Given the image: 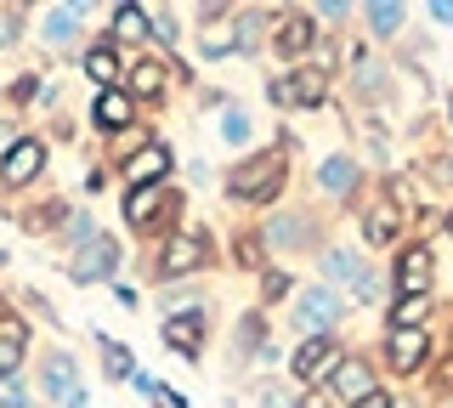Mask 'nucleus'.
<instances>
[{"label": "nucleus", "mask_w": 453, "mask_h": 408, "mask_svg": "<svg viewBox=\"0 0 453 408\" xmlns=\"http://www.w3.org/2000/svg\"><path fill=\"white\" fill-rule=\"evenodd\" d=\"M278 181H283V159L278 153H255V159H244L226 176V193H233V199H273Z\"/></svg>", "instance_id": "nucleus-1"}, {"label": "nucleus", "mask_w": 453, "mask_h": 408, "mask_svg": "<svg viewBox=\"0 0 453 408\" xmlns=\"http://www.w3.org/2000/svg\"><path fill=\"white\" fill-rule=\"evenodd\" d=\"M323 91H329L323 68H295V74L273 80V103H283V108H318Z\"/></svg>", "instance_id": "nucleus-2"}, {"label": "nucleus", "mask_w": 453, "mask_h": 408, "mask_svg": "<svg viewBox=\"0 0 453 408\" xmlns=\"http://www.w3.org/2000/svg\"><path fill=\"white\" fill-rule=\"evenodd\" d=\"M40 165H46V148H40V142H18L6 153V165H0V181H6V188H23Z\"/></svg>", "instance_id": "nucleus-3"}, {"label": "nucleus", "mask_w": 453, "mask_h": 408, "mask_svg": "<svg viewBox=\"0 0 453 408\" xmlns=\"http://www.w3.org/2000/svg\"><path fill=\"white\" fill-rule=\"evenodd\" d=\"M165 171H170V153H165L159 142H148L142 153H131V159H125V176H131V188H153Z\"/></svg>", "instance_id": "nucleus-4"}, {"label": "nucleus", "mask_w": 453, "mask_h": 408, "mask_svg": "<svg viewBox=\"0 0 453 408\" xmlns=\"http://www.w3.org/2000/svg\"><path fill=\"white\" fill-rule=\"evenodd\" d=\"M340 318V301H334V295L329 289H311L306 295V301L301 306H295V323H301V329L311 335V329H329V323Z\"/></svg>", "instance_id": "nucleus-5"}, {"label": "nucleus", "mask_w": 453, "mask_h": 408, "mask_svg": "<svg viewBox=\"0 0 453 408\" xmlns=\"http://www.w3.org/2000/svg\"><path fill=\"white\" fill-rule=\"evenodd\" d=\"M396 284H403L408 295H425L431 289V250H403V261H396Z\"/></svg>", "instance_id": "nucleus-6"}, {"label": "nucleus", "mask_w": 453, "mask_h": 408, "mask_svg": "<svg viewBox=\"0 0 453 408\" xmlns=\"http://www.w3.org/2000/svg\"><path fill=\"white\" fill-rule=\"evenodd\" d=\"M425 358H431V341H425L419 329H396V335H391V369L408 374V369H419Z\"/></svg>", "instance_id": "nucleus-7"}, {"label": "nucleus", "mask_w": 453, "mask_h": 408, "mask_svg": "<svg viewBox=\"0 0 453 408\" xmlns=\"http://www.w3.org/2000/svg\"><path fill=\"white\" fill-rule=\"evenodd\" d=\"M165 204H170V199H165L159 188H131V199H125V221L142 233V227H153V221H159Z\"/></svg>", "instance_id": "nucleus-8"}, {"label": "nucleus", "mask_w": 453, "mask_h": 408, "mask_svg": "<svg viewBox=\"0 0 453 408\" xmlns=\"http://www.w3.org/2000/svg\"><path fill=\"white\" fill-rule=\"evenodd\" d=\"M113 261H119V250H113L108 238H91V244H85V256L74 261V278H80V284H85V278H108Z\"/></svg>", "instance_id": "nucleus-9"}, {"label": "nucleus", "mask_w": 453, "mask_h": 408, "mask_svg": "<svg viewBox=\"0 0 453 408\" xmlns=\"http://www.w3.org/2000/svg\"><path fill=\"white\" fill-rule=\"evenodd\" d=\"M334 391H340V397H351V403H363L368 391H374V374H368V363H357V358L340 363V369H334Z\"/></svg>", "instance_id": "nucleus-10"}, {"label": "nucleus", "mask_w": 453, "mask_h": 408, "mask_svg": "<svg viewBox=\"0 0 453 408\" xmlns=\"http://www.w3.org/2000/svg\"><path fill=\"white\" fill-rule=\"evenodd\" d=\"M198 341H204V323H198V312L170 318V323H165V346H170V351H188V358H193Z\"/></svg>", "instance_id": "nucleus-11"}, {"label": "nucleus", "mask_w": 453, "mask_h": 408, "mask_svg": "<svg viewBox=\"0 0 453 408\" xmlns=\"http://www.w3.org/2000/svg\"><path fill=\"white\" fill-rule=\"evenodd\" d=\"M91 114H96V125H103V131H119V125H131L136 108H131V96H125V91H103Z\"/></svg>", "instance_id": "nucleus-12"}, {"label": "nucleus", "mask_w": 453, "mask_h": 408, "mask_svg": "<svg viewBox=\"0 0 453 408\" xmlns=\"http://www.w3.org/2000/svg\"><path fill=\"white\" fill-rule=\"evenodd\" d=\"M329 363H334V346H329V341H306L301 351H295V374H301V380L323 374V369H329Z\"/></svg>", "instance_id": "nucleus-13"}, {"label": "nucleus", "mask_w": 453, "mask_h": 408, "mask_svg": "<svg viewBox=\"0 0 453 408\" xmlns=\"http://www.w3.org/2000/svg\"><path fill=\"white\" fill-rule=\"evenodd\" d=\"M85 74H91L103 91H113V74H119V58H113V46H91V51H85Z\"/></svg>", "instance_id": "nucleus-14"}, {"label": "nucleus", "mask_w": 453, "mask_h": 408, "mask_svg": "<svg viewBox=\"0 0 453 408\" xmlns=\"http://www.w3.org/2000/svg\"><path fill=\"white\" fill-rule=\"evenodd\" d=\"M204 261V244H198V238H176V244H170V256H165V273L176 278V273H193V266Z\"/></svg>", "instance_id": "nucleus-15"}, {"label": "nucleus", "mask_w": 453, "mask_h": 408, "mask_svg": "<svg viewBox=\"0 0 453 408\" xmlns=\"http://www.w3.org/2000/svg\"><path fill=\"white\" fill-rule=\"evenodd\" d=\"M311 35H318V29H311V18H289V23L278 29V51H289V58H301V51L311 46Z\"/></svg>", "instance_id": "nucleus-16"}, {"label": "nucleus", "mask_w": 453, "mask_h": 408, "mask_svg": "<svg viewBox=\"0 0 453 408\" xmlns=\"http://www.w3.org/2000/svg\"><path fill=\"white\" fill-rule=\"evenodd\" d=\"M131 91H136V96H159V91H165V63L142 58V63L131 68Z\"/></svg>", "instance_id": "nucleus-17"}, {"label": "nucleus", "mask_w": 453, "mask_h": 408, "mask_svg": "<svg viewBox=\"0 0 453 408\" xmlns=\"http://www.w3.org/2000/svg\"><path fill=\"white\" fill-rule=\"evenodd\" d=\"M198 46H204V58H221V51H233V46H238V29H233V23H204Z\"/></svg>", "instance_id": "nucleus-18"}, {"label": "nucleus", "mask_w": 453, "mask_h": 408, "mask_svg": "<svg viewBox=\"0 0 453 408\" xmlns=\"http://www.w3.org/2000/svg\"><path fill=\"white\" fill-rule=\"evenodd\" d=\"M396 238V204H374L368 210V244H391Z\"/></svg>", "instance_id": "nucleus-19"}, {"label": "nucleus", "mask_w": 453, "mask_h": 408, "mask_svg": "<svg viewBox=\"0 0 453 408\" xmlns=\"http://www.w3.org/2000/svg\"><path fill=\"white\" fill-rule=\"evenodd\" d=\"M46 391H51V397H74V363H68V358H51L46 363Z\"/></svg>", "instance_id": "nucleus-20"}, {"label": "nucleus", "mask_w": 453, "mask_h": 408, "mask_svg": "<svg viewBox=\"0 0 453 408\" xmlns=\"http://www.w3.org/2000/svg\"><path fill=\"white\" fill-rule=\"evenodd\" d=\"M318 181H323L329 193H346L351 181H357V159H329V165L318 171Z\"/></svg>", "instance_id": "nucleus-21"}, {"label": "nucleus", "mask_w": 453, "mask_h": 408, "mask_svg": "<svg viewBox=\"0 0 453 408\" xmlns=\"http://www.w3.org/2000/svg\"><path fill=\"white\" fill-rule=\"evenodd\" d=\"M113 35H119V40H142V35H148V12H142V6H119V12H113Z\"/></svg>", "instance_id": "nucleus-22"}, {"label": "nucleus", "mask_w": 453, "mask_h": 408, "mask_svg": "<svg viewBox=\"0 0 453 408\" xmlns=\"http://www.w3.org/2000/svg\"><path fill=\"white\" fill-rule=\"evenodd\" d=\"M323 273H329V278H351V284H363V261L351 256V250H329V256H323Z\"/></svg>", "instance_id": "nucleus-23"}, {"label": "nucleus", "mask_w": 453, "mask_h": 408, "mask_svg": "<svg viewBox=\"0 0 453 408\" xmlns=\"http://www.w3.org/2000/svg\"><path fill=\"white\" fill-rule=\"evenodd\" d=\"M425 306H431L425 295H408L403 306H391V335H396V329H414V323L425 318Z\"/></svg>", "instance_id": "nucleus-24"}, {"label": "nucleus", "mask_w": 453, "mask_h": 408, "mask_svg": "<svg viewBox=\"0 0 453 408\" xmlns=\"http://www.w3.org/2000/svg\"><path fill=\"white\" fill-rule=\"evenodd\" d=\"M23 358V341H18V323H6V335H0V380H6L12 369H18Z\"/></svg>", "instance_id": "nucleus-25"}, {"label": "nucleus", "mask_w": 453, "mask_h": 408, "mask_svg": "<svg viewBox=\"0 0 453 408\" xmlns=\"http://www.w3.org/2000/svg\"><path fill=\"white\" fill-rule=\"evenodd\" d=\"M103 369H108L113 380H125V374H131V351H125L119 341H103Z\"/></svg>", "instance_id": "nucleus-26"}, {"label": "nucleus", "mask_w": 453, "mask_h": 408, "mask_svg": "<svg viewBox=\"0 0 453 408\" xmlns=\"http://www.w3.org/2000/svg\"><path fill=\"white\" fill-rule=\"evenodd\" d=\"M46 35L51 40H68V35H74V6H51L46 12Z\"/></svg>", "instance_id": "nucleus-27"}, {"label": "nucleus", "mask_w": 453, "mask_h": 408, "mask_svg": "<svg viewBox=\"0 0 453 408\" xmlns=\"http://www.w3.org/2000/svg\"><path fill=\"white\" fill-rule=\"evenodd\" d=\"M368 23H374L380 35H391L396 23H403V6H368Z\"/></svg>", "instance_id": "nucleus-28"}, {"label": "nucleus", "mask_w": 453, "mask_h": 408, "mask_svg": "<svg viewBox=\"0 0 453 408\" xmlns=\"http://www.w3.org/2000/svg\"><path fill=\"white\" fill-rule=\"evenodd\" d=\"M18 40V12H0V46H12Z\"/></svg>", "instance_id": "nucleus-29"}, {"label": "nucleus", "mask_w": 453, "mask_h": 408, "mask_svg": "<svg viewBox=\"0 0 453 408\" xmlns=\"http://www.w3.org/2000/svg\"><path fill=\"white\" fill-rule=\"evenodd\" d=\"M283 289H289V273H266V301H278Z\"/></svg>", "instance_id": "nucleus-30"}, {"label": "nucleus", "mask_w": 453, "mask_h": 408, "mask_svg": "<svg viewBox=\"0 0 453 408\" xmlns=\"http://www.w3.org/2000/svg\"><path fill=\"white\" fill-rule=\"evenodd\" d=\"M357 408H391V403H386V391H368V397H363Z\"/></svg>", "instance_id": "nucleus-31"}, {"label": "nucleus", "mask_w": 453, "mask_h": 408, "mask_svg": "<svg viewBox=\"0 0 453 408\" xmlns=\"http://www.w3.org/2000/svg\"><path fill=\"white\" fill-rule=\"evenodd\" d=\"M301 408H329V397H318V391H311V397H306Z\"/></svg>", "instance_id": "nucleus-32"}, {"label": "nucleus", "mask_w": 453, "mask_h": 408, "mask_svg": "<svg viewBox=\"0 0 453 408\" xmlns=\"http://www.w3.org/2000/svg\"><path fill=\"white\" fill-rule=\"evenodd\" d=\"M442 386H453V363H442Z\"/></svg>", "instance_id": "nucleus-33"}, {"label": "nucleus", "mask_w": 453, "mask_h": 408, "mask_svg": "<svg viewBox=\"0 0 453 408\" xmlns=\"http://www.w3.org/2000/svg\"><path fill=\"white\" fill-rule=\"evenodd\" d=\"M0 408H23V403H12V397H6V403H0Z\"/></svg>", "instance_id": "nucleus-34"}, {"label": "nucleus", "mask_w": 453, "mask_h": 408, "mask_svg": "<svg viewBox=\"0 0 453 408\" xmlns=\"http://www.w3.org/2000/svg\"><path fill=\"white\" fill-rule=\"evenodd\" d=\"M448 227H453V216H448Z\"/></svg>", "instance_id": "nucleus-35"}]
</instances>
